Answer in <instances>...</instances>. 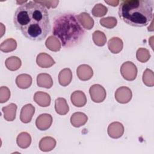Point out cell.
Returning <instances> with one entry per match:
<instances>
[{"instance_id": "1", "label": "cell", "mask_w": 154, "mask_h": 154, "mask_svg": "<svg viewBox=\"0 0 154 154\" xmlns=\"http://www.w3.org/2000/svg\"><path fill=\"white\" fill-rule=\"evenodd\" d=\"M13 23L17 29L32 41L44 40L51 29L47 9L36 1H28L18 7Z\"/></svg>"}, {"instance_id": "2", "label": "cell", "mask_w": 154, "mask_h": 154, "mask_svg": "<svg viewBox=\"0 0 154 154\" xmlns=\"http://www.w3.org/2000/svg\"><path fill=\"white\" fill-rule=\"evenodd\" d=\"M52 34L58 38L63 46L70 48L82 41L85 31L76 15L72 13H64L55 17Z\"/></svg>"}, {"instance_id": "3", "label": "cell", "mask_w": 154, "mask_h": 154, "mask_svg": "<svg viewBox=\"0 0 154 154\" xmlns=\"http://www.w3.org/2000/svg\"><path fill=\"white\" fill-rule=\"evenodd\" d=\"M153 0H125L119 7V17L128 25L143 27L153 19Z\"/></svg>"}, {"instance_id": "4", "label": "cell", "mask_w": 154, "mask_h": 154, "mask_svg": "<svg viewBox=\"0 0 154 154\" xmlns=\"http://www.w3.org/2000/svg\"><path fill=\"white\" fill-rule=\"evenodd\" d=\"M120 70L122 77L127 81H132L137 78L138 70L136 66L131 61H128L123 63Z\"/></svg>"}, {"instance_id": "5", "label": "cell", "mask_w": 154, "mask_h": 154, "mask_svg": "<svg viewBox=\"0 0 154 154\" xmlns=\"http://www.w3.org/2000/svg\"><path fill=\"white\" fill-rule=\"evenodd\" d=\"M89 93L91 100L95 103L102 102L106 98V90L100 84H94L89 88Z\"/></svg>"}, {"instance_id": "6", "label": "cell", "mask_w": 154, "mask_h": 154, "mask_svg": "<svg viewBox=\"0 0 154 154\" xmlns=\"http://www.w3.org/2000/svg\"><path fill=\"white\" fill-rule=\"evenodd\" d=\"M114 96L117 102L125 104L130 102L132 97V93L128 87L122 86L116 90Z\"/></svg>"}, {"instance_id": "7", "label": "cell", "mask_w": 154, "mask_h": 154, "mask_svg": "<svg viewBox=\"0 0 154 154\" xmlns=\"http://www.w3.org/2000/svg\"><path fill=\"white\" fill-rule=\"evenodd\" d=\"M125 129L122 123L119 122H114L111 123L108 126V134L109 137L117 139L120 138L124 134Z\"/></svg>"}, {"instance_id": "8", "label": "cell", "mask_w": 154, "mask_h": 154, "mask_svg": "<svg viewBox=\"0 0 154 154\" xmlns=\"http://www.w3.org/2000/svg\"><path fill=\"white\" fill-rule=\"evenodd\" d=\"M52 121V117L51 114L44 113L37 117L35 120V125L38 130L46 131L51 127Z\"/></svg>"}, {"instance_id": "9", "label": "cell", "mask_w": 154, "mask_h": 154, "mask_svg": "<svg viewBox=\"0 0 154 154\" xmlns=\"http://www.w3.org/2000/svg\"><path fill=\"white\" fill-rule=\"evenodd\" d=\"M35 112V107L31 103L24 105L20 111V120L22 123H28L31 119Z\"/></svg>"}, {"instance_id": "10", "label": "cell", "mask_w": 154, "mask_h": 154, "mask_svg": "<svg viewBox=\"0 0 154 154\" xmlns=\"http://www.w3.org/2000/svg\"><path fill=\"white\" fill-rule=\"evenodd\" d=\"M37 64L42 68H49L55 64L53 58L49 54L44 52L38 54L36 58Z\"/></svg>"}, {"instance_id": "11", "label": "cell", "mask_w": 154, "mask_h": 154, "mask_svg": "<svg viewBox=\"0 0 154 154\" xmlns=\"http://www.w3.org/2000/svg\"><path fill=\"white\" fill-rule=\"evenodd\" d=\"M76 74L78 78L83 81L90 79L93 75L92 68L87 64H81L76 69Z\"/></svg>"}, {"instance_id": "12", "label": "cell", "mask_w": 154, "mask_h": 154, "mask_svg": "<svg viewBox=\"0 0 154 154\" xmlns=\"http://www.w3.org/2000/svg\"><path fill=\"white\" fill-rule=\"evenodd\" d=\"M72 104L76 107H82L87 103V97L85 93L81 90L73 91L70 96Z\"/></svg>"}, {"instance_id": "13", "label": "cell", "mask_w": 154, "mask_h": 154, "mask_svg": "<svg viewBox=\"0 0 154 154\" xmlns=\"http://www.w3.org/2000/svg\"><path fill=\"white\" fill-rule=\"evenodd\" d=\"M34 100L41 107H47L51 104V96L47 93L37 91L34 94Z\"/></svg>"}, {"instance_id": "14", "label": "cell", "mask_w": 154, "mask_h": 154, "mask_svg": "<svg viewBox=\"0 0 154 154\" xmlns=\"http://www.w3.org/2000/svg\"><path fill=\"white\" fill-rule=\"evenodd\" d=\"M56 144V140L53 137H45L40 140L38 147L42 152H49L55 148Z\"/></svg>"}, {"instance_id": "15", "label": "cell", "mask_w": 154, "mask_h": 154, "mask_svg": "<svg viewBox=\"0 0 154 154\" xmlns=\"http://www.w3.org/2000/svg\"><path fill=\"white\" fill-rule=\"evenodd\" d=\"M17 106L16 104L11 103L9 105L2 107V111L4 114V118L8 122L14 120L16 116V111Z\"/></svg>"}, {"instance_id": "16", "label": "cell", "mask_w": 154, "mask_h": 154, "mask_svg": "<svg viewBox=\"0 0 154 154\" xmlns=\"http://www.w3.org/2000/svg\"><path fill=\"white\" fill-rule=\"evenodd\" d=\"M70 123L75 128H79L84 126L88 120V117L85 114L81 112L73 113L70 117Z\"/></svg>"}, {"instance_id": "17", "label": "cell", "mask_w": 154, "mask_h": 154, "mask_svg": "<svg viewBox=\"0 0 154 154\" xmlns=\"http://www.w3.org/2000/svg\"><path fill=\"white\" fill-rule=\"evenodd\" d=\"M123 48L122 40L117 37H112L108 42V48L112 54H118L122 51Z\"/></svg>"}, {"instance_id": "18", "label": "cell", "mask_w": 154, "mask_h": 154, "mask_svg": "<svg viewBox=\"0 0 154 154\" xmlns=\"http://www.w3.org/2000/svg\"><path fill=\"white\" fill-rule=\"evenodd\" d=\"M37 84L40 87L51 88L53 85V80L51 76L48 73H40L37 76Z\"/></svg>"}, {"instance_id": "19", "label": "cell", "mask_w": 154, "mask_h": 154, "mask_svg": "<svg viewBox=\"0 0 154 154\" xmlns=\"http://www.w3.org/2000/svg\"><path fill=\"white\" fill-rule=\"evenodd\" d=\"M78 19L82 25V26L88 30L91 29L94 26V20L90 16V14L86 12H82L77 15Z\"/></svg>"}, {"instance_id": "20", "label": "cell", "mask_w": 154, "mask_h": 154, "mask_svg": "<svg viewBox=\"0 0 154 154\" xmlns=\"http://www.w3.org/2000/svg\"><path fill=\"white\" fill-rule=\"evenodd\" d=\"M72 80V72L69 68H65L62 69L58 74L59 84L66 87L70 84Z\"/></svg>"}, {"instance_id": "21", "label": "cell", "mask_w": 154, "mask_h": 154, "mask_svg": "<svg viewBox=\"0 0 154 154\" xmlns=\"http://www.w3.org/2000/svg\"><path fill=\"white\" fill-rule=\"evenodd\" d=\"M32 81V77L29 75L22 73L16 77V84L19 88L26 89L31 85Z\"/></svg>"}, {"instance_id": "22", "label": "cell", "mask_w": 154, "mask_h": 154, "mask_svg": "<svg viewBox=\"0 0 154 154\" xmlns=\"http://www.w3.org/2000/svg\"><path fill=\"white\" fill-rule=\"evenodd\" d=\"M55 109L60 115H66L69 111V107L66 100L63 97H58L55 100Z\"/></svg>"}, {"instance_id": "23", "label": "cell", "mask_w": 154, "mask_h": 154, "mask_svg": "<svg viewBox=\"0 0 154 154\" xmlns=\"http://www.w3.org/2000/svg\"><path fill=\"white\" fill-rule=\"evenodd\" d=\"M16 143L21 149H26L31 143V137L28 132H22L17 135Z\"/></svg>"}, {"instance_id": "24", "label": "cell", "mask_w": 154, "mask_h": 154, "mask_svg": "<svg viewBox=\"0 0 154 154\" xmlns=\"http://www.w3.org/2000/svg\"><path fill=\"white\" fill-rule=\"evenodd\" d=\"M5 65L7 69L11 71H15L18 70L21 65V60L16 56H11L7 58L5 61Z\"/></svg>"}, {"instance_id": "25", "label": "cell", "mask_w": 154, "mask_h": 154, "mask_svg": "<svg viewBox=\"0 0 154 154\" xmlns=\"http://www.w3.org/2000/svg\"><path fill=\"white\" fill-rule=\"evenodd\" d=\"M45 45L51 51L57 52L61 49V43L58 38L54 35H50L45 42Z\"/></svg>"}, {"instance_id": "26", "label": "cell", "mask_w": 154, "mask_h": 154, "mask_svg": "<svg viewBox=\"0 0 154 154\" xmlns=\"http://www.w3.org/2000/svg\"><path fill=\"white\" fill-rule=\"evenodd\" d=\"M17 48L16 41L12 38H8L2 42L0 45V50L5 53L12 52Z\"/></svg>"}, {"instance_id": "27", "label": "cell", "mask_w": 154, "mask_h": 154, "mask_svg": "<svg viewBox=\"0 0 154 154\" xmlns=\"http://www.w3.org/2000/svg\"><path fill=\"white\" fill-rule=\"evenodd\" d=\"M94 43L98 46H103L106 42V37L104 32L101 31H95L92 34Z\"/></svg>"}, {"instance_id": "28", "label": "cell", "mask_w": 154, "mask_h": 154, "mask_svg": "<svg viewBox=\"0 0 154 154\" xmlns=\"http://www.w3.org/2000/svg\"><path fill=\"white\" fill-rule=\"evenodd\" d=\"M143 82L147 87H152L154 85L153 72L149 69H146L143 74Z\"/></svg>"}, {"instance_id": "29", "label": "cell", "mask_w": 154, "mask_h": 154, "mask_svg": "<svg viewBox=\"0 0 154 154\" xmlns=\"http://www.w3.org/2000/svg\"><path fill=\"white\" fill-rule=\"evenodd\" d=\"M136 58L138 61L141 63H146L150 58V52L146 48H138L136 52Z\"/></svg>"}, {"instance_id": "30", "label": "cell", "mask_w": 154, "mask_h": 154, "mask_svg": "<svg viewBox=\"0 0 154 154\" xmlns=\"http://www.w3.org/2000/svg\"><path fill=\"white\" fill-rule=\"evenodd\" d=\"M108 12V8L103 5L102 4L99 3L96 4L92 10H91V13L92 14L96 17H100L104 16Z\"/></svg>"}, {"instance_id": "31", "label": "cell", "mask_w": 154, "mask_h": 154, "mask_svg": "<svg viewBox=\"0 0 154 154\" xmlns=\"http://www.w3.org/2000/svg\"><path fill=\"white\" fill-rule=\"evenodd\" d=\"M99 22L102 26L108 29H112L117 25V20L114 17L108 16L102 18L101 19H100Z\"/></svg>"}, {"instance_id": "32", "label": "cell", "mask_w": 154, "mask_h": 154, "mask_svg": "<svg viewBox=\"0 0 154 154\" xmlns=\"http://www.w3.org/2000/svg\"><path fill=\"white\" fill-rule=\"evenodd\" d=\"M10 97V90L5 86H2L0 88V103H5Z\"/></svg>"}, {"instance_id": "33", "label": "cell", "mask_w": 154, "mask_h": 154, "mask_svg": "<svg viewBox=\"0 0 154 154\" xmlns=\"http://www.w3.org/2000/svg\"><path fill=\"white\" fill-rule=\"evenodd\" d=\"M39 4H42L46 8H56L59 3V1H36Z\"/></svg>"}, {"instance_id": "34", "label": "cell", "mask_w": 154, "mask_h": 154, "mask_svg": "<svg viewBox=\"0 0 154 154\" xmlns=\"http://www.w3.org/2000/svg\"><path fill=\"white\" fill-rule=\"evenodd\" d=\"M105 2L108 4L109 5L112 6V7H116L117 5H119L120 1H105Z\"/></svg>"}, {"instance_id": "35", "label": "cell", "mask_w": 154, "mask_h": 154, "mask_svg": "<svg viewBox=\"0 0 154 154\" xmlns=\"http://www.w3.org/2000/svg\"><path fill=\"white\" fill-rule=\"evenodd\" d=\"M1 37H2L4 34V31L5 32V27L4 26L3 23H1Z\"/></svg>"}]
</instances>
